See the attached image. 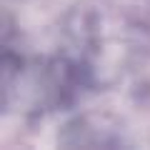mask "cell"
<instances>
[]
</instances>
